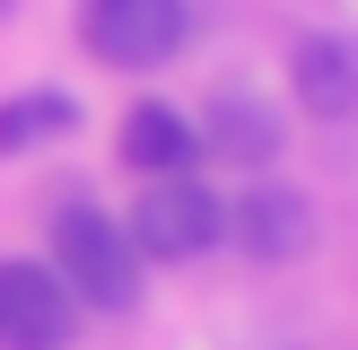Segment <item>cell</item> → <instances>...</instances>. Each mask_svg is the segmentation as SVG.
<instances>
[{
	"mask_svg": "<svg viewBox=\"0 0 358 350\" xmlns=\"http://www.w3.org/2000/svg\"><path fill=\"white\" fill-rule=\"evenodd\" d=\"M227 237L245 245L254 262H297L315 245V210L297 184H280V175H254V184L227 202Z\"/></svg>",
	"mask_w": 358,
	"mask_h": 350,
	"instance_id": "5b68a950",
	"label": "cell"
},
{
	"mask_svg": "<svg viewBox=\"0 0 358 350\" xmlns=\"http://www.w3.org/2000/svg\"><path fill=\"white\" fill-rule=\"evenodd\" d=\"M9 9H17V0H0V18H9Z\"/></svg>",
	"mask_w": 358,
	"mask_h": 350,
	"instance_id": "30bf717a",
	"label": "cell"
},
{
	"mask_svg": "<svg viewBox=\"0 0 358 350\" xmlns=\"http://www.w3.org/2000/svg\"><path fill=\"white\" fill-rule=\"evenodd\" d=\"M79 44L105 70H166L192 44V0H79Z\"/></svg>",
	"mask_w": 358,
	"mask_h": 350,
	"instance_id": "3957f363",
	"label": "cell"
},
{
	"mask_svg": "<svg viewBox=\"0 0 358 350\" xmlns=\"http://www.w3.org/2000/svg\"><path fill=\"white\" fill-rule=\"evenodd\" d=\"M52 272H62V289L79 298V315H131L140 307V245L122 219H105L96 202H62L52 210Z\"/></svg>",
	"mask_w": 358,
	"mask_h": 350,
	"instance_id": "6da1fadb",
	"label": "cell"
},
{
	"mask_svg": "<svg viewBox=\"0 0 358 350\" xmlns=\"http://www.w3.org/2000/svg\"><path fill=\"white\" fill-rule=\"evenodd\" d=\"M70 132H79V97L70 88H17V97H0V158L52 149Z\"/></svg>",
	"mask_w": 358,
	"mask_h": 350,
	"instance_id": "9c48e42d",
	"label": "cell"
},
{
	"mask_svg": "<svg viewBox=\"0 0 358 350\" xmlns=\"http://www.w3.org/2000/svg\"><path fill=\"white\" fill-rule=\"evenodd\" d=\"M289 88H297V105H306L315 122H358V44H350V35H332V27L297 35Z\"/></svg>",
	"mask_w": 358,
	"mask_h": 350,
	"instance_id": "52a82bcc",
	"label": "cell"
},
{
	"mask_svg": "<svg viewBox=\"0 0 358 350\" xmlns=\"http://www.w3.org/2000/svg\"><path fill=\"white\" fill-rule=\"evenodd\" d=\"M122 167L131 175H192V158H201V132H192V114L184 105H131V114H122Z\"/></svg>",
	"mask_w": 358,
	"mask_h": 350,
	"instance_id": "ba28073f",
	"label": "cell"
},
{
	"mask_svg": "<svg viewBox=\"0 0 358 350\" xmlns=\"http://www.w3.org/2000/svg\"><path fill=\"white\" fill-rule=\"evenodd\" d=\"M122 227H131L140 262H201L210 245L227 237V202L201 184V175H149Z\"/></svg>",
	"mask_w": 358,
	"mask_h": 350,
	"instance_id": "7a4b0ae2",
	"label": "cell"
},
{
	"mask_svg": "<svg viewBox=\"0 0 358 350\" xmlns=\"http://www.w3.org/2000/svg\"><path fill=\"white\" fill-rule=\"evenodd\" d=\"M79 298L62 289V272L35 254H0V350H70L79 342Z\"/></svg>",
	"mask_w": 358,
	"mask_h": 350,
	"instance_id": "277c9868",
	"label": "cell"
},
{
	"mask_svg": "<svg viewBox=\"0 0 358 350\" xmlns=\"http://www.w3.org/2000/svg\"><path fill=\"white\" fill-rule=\"evenodd\" d=\"M280 140H289V114H280L271 97H254V88H219V97H210V114H201V149L227 158V167H245V175L271 167Z\"/></svg>",
	"mask_w": 358,
	"mask_h": 350,
	"instance_id": "8992f818",
	"label": "cell"
}]
</instances>
